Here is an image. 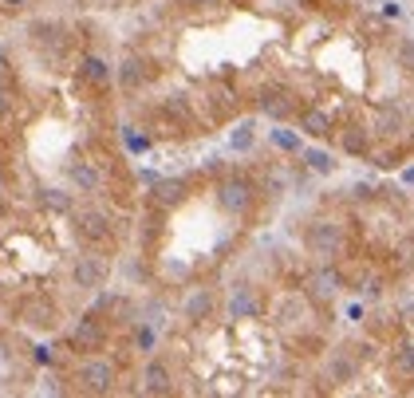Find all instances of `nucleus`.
Wrapping results in <instances>:
<instances>
[{
    "label": "nucleus",
    "mask_w": 414,
    "mask_h": 398,
    "mask_svg": "<svg viewBox=\"0 0 414 398\" xmlns=\"http://www.w3.org/2000/svg\"><path fill=\"white\" fill-rule=\"evenodd\" d=\"M20 324L36 327V331H51V327H56V304L44 300V296H28V300L20 304Z\"/></svg>",
    "instance_id": "423d86ee"
},
{
    "label": "nucleus",
    "mask_w": 414,
    "mask_h": 398,
    "mask_svg": "<svg viewBox=\"0 0 414 398\" xmlns=\"http://www.w3.org/2000/svg\"><path fill=\"white\" fill-rule=\"evenodd\" d=\"M147 75H150V67H147V60H138V56H126V60L119 63V83L126 87V91L142 87L147 83Z\"/></svg>",
    "instance_id": "ddd939ff"
},
{
    "label": "nucleus",
    "mask_w": 414,
    "mask_h": 398,
    "mask_svg": "<svg viewBox=\"0 0 414 398\" xmlns=\"http://www.w3.org/2000/svg\"><path fill=\"white\" fill-rule=\"evenodd\" d=\"M75 379H79V386H83L87 395H107L110 386H115V367L107 359H87Z\"/></svg>",
    "instance_id": "7ed1b4c3"
},
{
    "label": "nucleus",
    "mask_w": 414,
    "mask_h": 398,
    "mask_svg": "<svg viewBox=\"0 0 414 398\" xmlns=\"http://www.w3.org/2000/svg\"><path fill=\"white\" fill-rule=\"evenodd\" d=\"M300 131H304V134H312V138H324V134L331 131L328 110H304V119H300Z\"/></svg>",
    "instance_id": "a211bd4d"
},
{
    "label": "nucleus",
    "mask_w": 414,
    "mask_h": 398,
    "mask_svg": "<svg viewBox=\"0 0 414 398\" xmlns=\"http://www.w3.org/2000/svg\"><path fill=\"white\" fill-rule=\"evenodd\" d=\"M217 206L225 209V213H233V217L249 213V206H253V185L245 178H225L217 185Z\"/></svg>",
    "instance_id": "f03ea898"
},
{
    "label": "nucleus",
    "mask_w": 414,
    "mask_h": 398,
    "mask_svg": "<svg viewBox=\"0 0 414 398\" xmlns=\"http://www.w3.org/2000/svg\"><path fill=\"white\" fill-rule=\"evenodd\" d=\"M395 371H399L402 379H414V347H406V351L395 355Z\"/></svg>",
    "instance_id": "b1692460"
},
{
    "label": "nucleus",
    "mask_w": 414,
    "mask_h": 398,
    "mask_svg": "<svg viewBox=\"0 0 414 398\" xmlns=\"http://www.w3.org/2000/svg\"><path fill=\"white\" fill-rule=\"evenodd\" d=\"M67 343H72L75 351H99L103 347V324H99L95 315L75 320V327L67 331Z\"/></svg>",
    "instance_id": "0eeeda50"
},
{
    "label": "nucleus",
    "mask_w": 414,
    "mask_h": 398,
    "mask_svg": "<svg viewBox=\"0 0 414 398\" xmlns=\"http://www.w3.org/2000/svg\"><path fill=\"white\" fill-rule=\"evenodd\" d=\"M0 4H4V8H13V13H16V8H24L28 0H0Z\"/></svg>",
    "instance_id": "c756f323"
},
{
    "label": "nucleus",
    "mask_w": 414,
    "mask_h": 398,
    "mask_svg": "<svg viewBox=\"0 0 414 398\" xmlns=\"http://www.w3.org/2000/svg\"><path fill=\"white\" fill-rule=\"evenodd\" d=\"M272 142L281 146V150H288V154L304 150V146H300V134H296V131H284V126H276V131H272Z\"/></svg>",
    "instance_id": "4be33fe9"
},
{
    "label": "nucleus",
    "mask_w": 414,
    "mask_h": 398,
    "mask_svg": "<svg viewBox=\"0 0 414 398\" xmlns=\"http://www.w3.org/2000/svg\"><path fill=\"white\" fill-rule=\"evenodd\" d=\"M304 244H308V253L316 256V260H336V256L343 253V229L336 225V221H312L304 233Z\"/></svg>",
    "instance_id": "f257e3e1"
},
{
    "label": "nucleus",
    "mask_w": 414,
    "mask_h": 398,
    "mask_svg": "<svg viewBox=\"0 0 414 398\" xmlns=\"http://www.w3.org/2000/svg\"><path fill=\"white\" fill-rule=\"evenodd\" d=\"M170 367L166 363H158V359H150L147 363V371H142V390L147 395H170Z\"/></svg>",
    "instance_id": "9b49d317"
},
{
    "label": "nucleus",
    "mask_w": 414,
    "mask_h": 398,
    "mask_svg": "<svg viewBox=\"0 0 414 398\" xmlns=\"http://www.w3.org/2000/svg\"><path fill=\"white\" fill-rule=\"evenodd\" d=\"M72 284L83 292H95L107 284V260H99V256H79L72 265Z\"/></svg>",
    "instance_id": "39448f33"
},
{
    "label": "nucleus",
    "mask_w": 414,
    "mask_h": 398,
    "mask_svg": "<svg viewBox=\"0 0 414 398\" xmlns=\"http://www.w3.org/2000/svg\"><path fill=\"white\" fill-rule=\"evenodd\" d=\"M67 178H72V185H75L79 193H95L99 181H103V178H99V169L87 166V162H75V166L67 169Z\"/></svg>",
    "instance_id": "dca6fc26"
},
{
    "label": "nucleus",
    "mask_w": 414,
    "mask_h": 398,
    "mask_svg": "<svg viewBox=\"0 0 414 398\" xmlns=\"http://www.w3.org/2000/svg\"><path fill=\"white\" fill-rule=\"evenodd\" d=\"M75 233L83 237L87 244H95V249H103V244H110V221L103 217V213H95V209H83V213H75Z\"/></svg>",
    "instance_id": "20e7f679"
},
{
    "label": "nucleus",
    "mask_w": 414,
    "mask_h": 398,
    "mask_svg": "<svg viewBox=\"0 0 414 398\" xmlns=\"http://www.w3.org/2000/svg\"><path fill=\"white\" fill-rule=\"evenodd\" d=\"M79 75H83L91 87H107L110 83V63L103 60V56H87L83 67H79Z\"/></svg>",
    "instance_id": "2eb2a0df"
},
{
    "label": "nucleus",
    "mask_w": 414,
    "mask_h": 398,
    "mask_svg": "<svg viewBox=\"0 0 414 398\" xmlns=\"http://www.w3.org/2000/svg\"><path fill=\"white\" fill-rule=\"evenodd\" d=\"M182 197H185V181L182 178L154 181V201H158V206H182Z\"/></svg>",
    "instance_id": "4468645a"
},
{
    "label": "nucleus",
    "mask_w": 414,
    "mask_h": 398,
    "mask_svg": "<svg viewBox=\"0 0 414 398\" xmlns=\"http://www.w3.org/2000/svg\"><path fill=\"white\" fill-rule=\"evenodd\" d=\"M182 312H185V320H190V324H206L209 315L217 312V296H213L209 288H194L190 296H185Z\"/></svg>",
    "instance_id": "6e6552de"
},
{
    "label": "nucleus",
    "mask_w": 414,
    "mask_h": 398,
    "mask_svg": "<svg viewBox=\"0 0 414 398\" xmlns=\"http://www.w3.org/2000/svg\"><path fill=\"white\" fill-rule=\"evenodd\" d=\"M8 110H13V87H4V83H0V119H4Z\"/></svg>",
    "instance_id": "cd10ccee"
},
{
    "label": "nucleus",
    "mask_w": 414,
    "mask_h": 398,
    "mask_svg": "<svg viewBox=\"0 0 414 398\" xmlns=\"http://www.w3.org/2000/svg\"><path fill=\"white\" fill-rule=\"evenodd\" d=\"M154 343H158L154 324H142V327H138V351H154Z\"/></svg>",
    "instance_id": "393cba45"
},
{
    "label": "nucleus",
    "mask_w": 414,
    "mask_h": 398,
    "mask_svg": "<svg viewBox=\"0 0 414 398\" xmlns=\"http://www.w3.org/2000/svg\"><path fill=\"white\" fill-rule=\"evenodd\" d=\"M308 162V169H316V174H336V158L328 154V150H320V146H308V150H300Z\"/></svg>",
    "instance_id": "412c9836"
},
{
    "label": "nucleus",
    "mask_w": 414,
    "mask_h": 398,
    "mask_svg": "<svg viewBox=\"0 0 414 398\" xmlns=\"http://www.w3.org/2000/svg\"><path fill=\"white\" fill-rule=\"evenodd\" d=\"M399 67H406V72H414V40H406L399 48Z\"/></svg>",
    "instance_id": "a878e982"
},
{
    "label": "nucleus",
    "mask_w": 414,
    "mask_h": 398,
    "mask_svg": "<svg viewBox=\"0 0 414 398\" xmlns=\"http://www.w3.org/2000/svg\"><path fill=\"white\" fill-rule=\"evenodd\" d=\"M126 146H131L134 154H142V150L150 146V138H142V134H131V131H126Z\"/></svg>",
    "instance_id": "bb28decb"
},
{
    "label": "nucleus",
    "mask_w": 414,
    "mask_h": 398,
    "mask_svg": "<svg viewBox=\"0 0 414 398\" xmlns=\"http://www.w3.org/2000/svg\"><path fill=\"white\" fill-rule=\"evenodd\" d=\"M260 115H268V119H276V122H284L288 115H292V95L288 91H265L260 95Z\"/></svg>",
    "instance_id": "f8f14e48"
},
{
    "label": "nucleus",
    "mask_w": 414,
    "mask_h": 398,
    "mask_svg": "<svg viewBox=\"0 0 414 398\" xmlns=\"http://www.w3.org/2000/svg\"><path fill=\"white\" fill-rule=\"evenodd\" d=\"M253 138H256V122L253 119H241L237 126H233V134H229V146L237 150V154H245V150L253 146Z\"/></svg>",
    "instance_id": "6ab92c4d"
},
{
    "label": "nucleus",
    "mask_w": 414,
    "mask_h": 398,
    "mask_svg": "<svg viewBox=\"0 0 414 398\" xmlns=\"http://www.w3.org/2000/svg\"><path fill=\"white\" fill-rule=\"evenodd\" d=\"M260 312V300H256V292L249 284H237L229 292V320H253Z\"/></svg>",
    "instance_id": "9d476101"
},
{
    "label": "nucleus",
    "mask_w": 414,
    "mask_h": 398,
    "mask_svg": "<svg viewBox=\"0 0 414 398\" xmlns=\"http://www.w3.org/2000/svg\"><path fill=\"white\" fill-rule=\"evenodd\" d=\"M402 181H406V185H414V166L406 169V174H402Z\"/></svg>",
    "instance_id": "7c9ffc66"
},
{
    "label": "nucleus",
    "mask_w": 414,
    "mask_h": 398,
    "mask_svg": "<svg viewBox=\"0 0 414 398\" xmlns=\"http://www.w3.org/2000/svg\"><path fill=\"white\" fill-rule=\"evenodd\" d=\"M32 359L48 367V363H51V347H32Z\"/></svg>",
    "instance_id": "c85d7f7f"
},
{
    "label": "nucleus",
    "mask_w": 414,
    "mask_h": 398,
    "mask_svg": "<svg viewBox=\"0 0 414 398\" xmlns=\"http://www.w3.org/2000/svg\"><path fill=\"white\" fill-rule=\"evenodd\" d=\"M328 379L331 383H351L355 379V359L347 355V351H336L328 359Z\"/></svg>",
    "instance_id": "f3484780"
},
{
    "label": "nucleus",
    "mask_w": 414,
    "mask_h": 398,
    "mask_svg": "<svg viewBox=\"0 0 414 398\" xmlns=\"http://www.w3.org/2000/svg\"><path fill=\"white\" fill-rule=\"evenodd\" d=\"M40 206L51 209V213H72V193L48 185V190H40Z\"/></svg>",
    "instance_id": "aec40b11"
},
{
    "label": "nucleus",
    "mask_w": 414,
    "mask_h": 398,
    "mask_svg": "<svg viewBox=\"0 0 414 398\" xmlns=\"http://www.w3.org/2000/svg\"><path fill=\"white\" fill-rule=\"evenodd\" d=\"M336 292H340V272L336 268H316L312 280H308V300L328 304V300H336Z\"/></svg>",
    "instance_id": "1a4fd4ad"
},
{
    "label": "nucleus",
    "mask_w": 414,
    "mask_h": 398,
    "mask_svg": "<svg viewBox=\"0 0 414 398\" xmlns=\"http://www.w3.org/2000/svg\"><path fill=\"white\" fill-rule=\"evenodd\" d=\"M343 150H347V154H367V131L351 126V131L343 134Z\"/></svg>",
    "instance_id": "5701e85b"
}]
</instances>
